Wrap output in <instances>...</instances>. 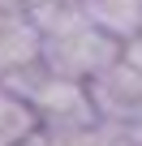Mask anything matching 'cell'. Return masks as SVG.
<instances>
[{"mask_svg":"<svg viewBox=\"0 0 142 146\" xmlns=\"http://www.w3.org/2000/svg\"><path fill=\"white\" fill-rule=\"evenodd\" d=\"M30 17L43 35V69L56 78L91 82L125 56V43L103 35L82 13L78 0H47V5L30 9Z\"/></svg>","mask_w":142,"mask_h":146,"instance_id":"1","label":"cell"},{"mask_svg":"<svg viewBox=\"0 0 142 146\" xmlns=\"http://www.w3.org/2000/svg\"><path fill=\"white\" fill-rule=\"evenodd\" d=\"M99 129V125H95ZM95 129H52V125H39L26 142L17 146H95Z\"/></svg>","mask_w":142,"mask_h":146,"instance_id":"7","label":"cell"},{"mask_svg":"<svg viewBox=\"0 0 142 146\" xmlns=\"http://www.w3.org/2000/svg\"><path fill=\"white\" fill-rule=\"evenodd\" d=\"M0 146H9V142H5V137H0Z\"/></svg>","mask_w":142,"mask_h":146,"instance_id":"9","label":"cell"},{"mask_svg":"<svg viewBox=\"0 0 142 146\" xmlns=\"http://www.w3.org/2000/svg\"><path fill=\"white\" fill-rule=\"evenodd\" d=\"M91 99H95L99 120L133 125L142 116V69L121 56L112 69H103L99 78H91Z\"/></svg>","mask_w":142,"mask_h":146,"instance_id":"4","label":"cell"},{"mask_svg":"<svg viewBox=\"0 0 142 146\" xmlns=\"http://www.w3.org/2000/svg\"><path fill=\"white\" fill-rule=\"evenodd\" d=\"M129 133H133V142H138V146H142V116H138V120H133V125H129Z\"/></svg>","mask_w":142,"mask_h":146,"instance_id":"8","label":"cell"},{"mask_svg":"<svg viewBox=\"0 0 142 146\" xmlns=\"http://www.w3.org/2000/svg\"><path fill=\"white\" fill-rule=\"evenodd\" d=\"M13 90L30 99L39 125H52V129H95L99 125V112H95V99H91V82L56 78L47 69H35L30 78L13 82Z\"/></svg>","mask_w":142,"mask_h":146,"instance_id":"2","label":"cell"},{"mask_svg":"<svg viewBox=\"0 0 142 146\" xmlns=\"http://www.w3.org/2000/svg\"><path fill=\"white\" fill-rule=\"evenodd\" d=\"M43 69V35L26 9H5L0 13V82L13 86Z\"/></svg>","mask_w":142,"mask_h":146,"instance_id":"3","label":"cell"},{"mask_svg":"<svg viewBox=\"0 0 142 146\" xmlns=\"http://www.w3.org/2000/svg\"><path fill=\"white\" fill-rule=\"evenodd\" d=\"M82 13L112 39L129 43L142 35V0H78Z\"/></svg>","mask_w":142,"mask_h":146,"instance_id":"5","label":"cell"},{"mask_svg":"<svg viewBox=\"0 0 142 146\" xmlns=\"http://www.w3.org/2000/svg\"><path fill=\"white\" fill-rule=\"evenodd\" d=\"M35 129H39V116H35L30 99L17 95L13 86H0V137H5L9 146H17V142H26Z\"/></svg>","mask_w":142,"mask_h":146,"instance_id":"6","label":"cell"}]
</instances>
